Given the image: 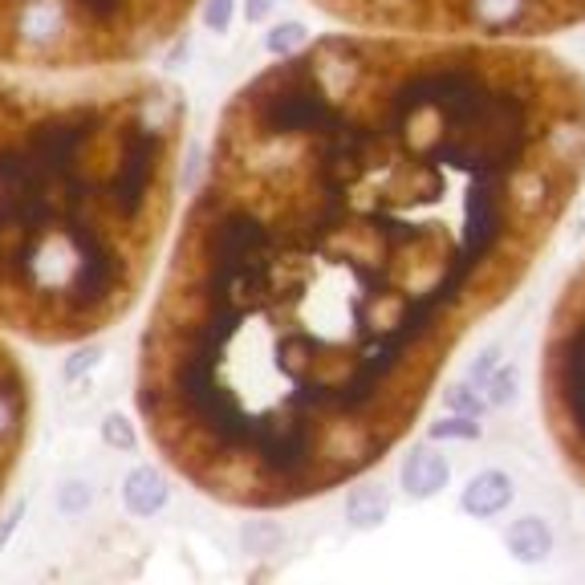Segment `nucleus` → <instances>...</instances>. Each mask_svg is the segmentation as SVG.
<instances>
[{"mask_svg": "<svg viewBox=\"0 0 585 585\" xmlns=\"http://www.w3.org/2000/svg\"><path fill=\"white\" fill-rule=\"evenodd\" d=\"M585 184V78L528 42L326 33L212 130L139 338L163 464L277 513L378 468Z\"/></svg>", "mask_w": 585, "mask_h": 585, "instance_id": "1", "label": "nucleus"}, {"mask_svg": "<svg viewBox=\"0 0 585 585\" xmlns=\"http://www.w3.org/2000/svg\"><path fill=\"white\" fill-rule=\"evenodd\" d=\"M184 90L0 61V334L82 346L143 301L172 232Z\"/></svg>", "mask_w": 585, "mask_h": 585, "instance_id": "2", "label": "nucleus"}, {"mask_svg": "<svg viewBox=\"0 0 585 585\" xmlns=\"http://www.w3.org/2000/svg\"><path fill=\"white\" fill-rule=\"evenodd\" d=\"M203 0H0V61L45 73L130 70L159 58Z\"/></svg>", "mask_w": 585, "mask_h": 585, "instance_id": "3", "label": "nucleus"}, {"mask_svg": "<svg viewBox=\"0 0 585 585\" xmlns=\"http://www.w3.org/2000/svg\"><path fill=\"white\" fill-rule=\"evenodd\" d=\"M350 30L537 42L585 25V0H309Z\"/></svg>", "mask_w": 585, "mask_h": 585, "instance_id": "4", "label": "nucleus"}, {"mask_svg": "<svg viewBox=\"0 0 585 585\" xmlns=\"http://www.w3.org/2000/svg\"><path fill=\"white\" fill-rule=\"evenodd\" d=\"M541 414L557 456L585 492V260L565 277L541 342Z\"/></svg>", "mask_w": 585, "mask_h": 585, "instance_id": "5", "label": "nucleus"}, {"mask_svg": "<svg viewBox=\"0 0 585 585\" xmlns=\"http://www.w3.org/2000/svg\"><path fill=\"white\" fill-rule=\"evenodd\" d=\"M33 435V378L30 366L13 350L9 334H0V504L13 488L25 447Z\"/></svg>", "mask_w": 585, "mask_h": 585, "instance_id": "6", "label": "nucleus"}, {"mask_svg": "<svg viewBox=\"0 0 585 585\" xmlns=\"http://www.w3.org/2000/svg\"><path fill=\"white\" fill-rule=\"evenodd\" d=\"M459 504H464V513H468V516H480V520H488V516L504 513V508L513 504V480H508L504 471H496V468L480 471V476H471V480H468V488H464Z\"/></svg>", "mask_w": 585, "mask_h": 585, "instance_id": "7", "label": "nucleus"}, {"mask_svg": "<svg viewBox=\"0 0 585 585\" xmlns=\"http://www.w3.org/2000/svg\"><path fill=\"white\" fill-rule=\"evenodd\" d=\"M447 476H452L447 459L428 447V452H414V456L407 459V468H402V488H407L411 496H435L440 488H447Z\"/></svg>", "mask_w": 585, "mask_h": 585, "instance_id": "8", "label": "nucleus"}, {"mask_svg": "<svg viewBox=\"0 0 585 585\" xmlns=\"http://www.w3.org/2000/svg\"><path fill=\"white\" fill-rule=\"evenodd\" d=\"M504 545H508V553H513L516 561L537 565V561H545V557H549V549H553V533H549V525H545V520H537V516H525V520H513V525H508V533H504Z\"/></svg>", "mask_w": 585, "mask_h": 585, "instance_id": "9", "label": "nucleus"}, {"mask_svg": "<svg viewBox=\"0 0 585 585\" xmlns=\"http://www.w3.org/2000/svg\"><path fill=\"white\" fill-rule=\"evenodd\" d=\"M127 496H139V504H134L139 513H155L159 504L167 500V492H163V484L155 480V471H139V476L130 480V492H127Z\"/></svg>", "mask_w": 585, "mask_h": 585, "instance_id": "10", "label": "nucleus"}, {"mask_svg": "<svg viewBox=\"0 0 585 585\" xmlns=\"http://www.w3.org/2000/svg\"><path fill=\"white\" fill-rule=\"evenodd\" d=\"M350 513H354L362 525H374V520H383V513H386L383 492H374V488H358V496H354V504H350Z\"/></svg>", "mask_w": 585, "mask_h": 585, "instance_id": "11", "label": "nucleus"}, {"mask_svg": "<svg viewBox=\"0 0 585 585\" xmlns=\"http://www.w3.org/2000/svg\"><path fill=\"white\" fill-rule=\"evenodd\" d=\"M301 25H281V30L272 33L269 37V49H272V58H277V54H289V49H297L301 42H305V37H301Z\"/></svg>", "mask_w": 585, "mask_h": 585, "instance_id": "12", "label": "nucleus"}, {"mask_svg": "<svg viewBox=\"0 0 585 585\" xmlns=\"http://www.w3.org/2000/svg\"><path fill=\"white\" fill-rule=\"evenodd\" d=\"M232 16V0H203V21L212 25V30H224Z\"/></svg>", "mask_w": 585, "mask_h": 585, "instance_id": "13", "label": "nucleus"}, {"mask_svg": "<svg viewBox=\"0 0 585 585\" xmlns=\"http://www.w3.org/2000/svg\"><path fill=\"white\" fill-rule=\"evenodd\" d=\"M269 13V0H253V16Z\"/></svg>", "mask_w": 585, "mask_h": 585, "instance_id": "14", "label": "nucleus"}]
</instances>
